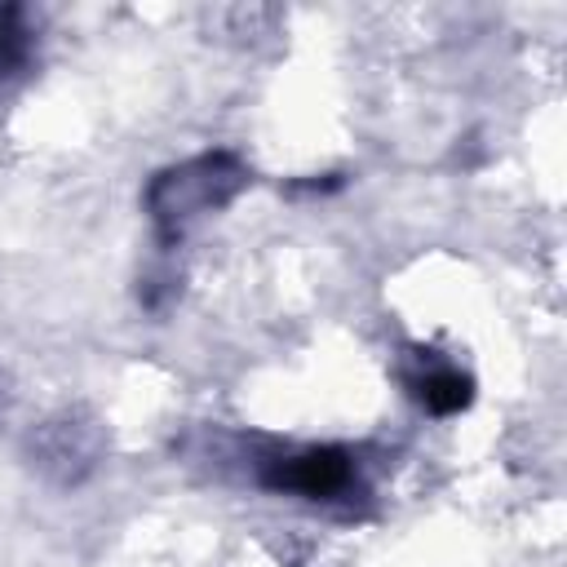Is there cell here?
Wrapping results in <instances>:
<instances>
[{
	"mask_svg": "<svg viewBox=\"0 0 567 567\" xmlns=\"http://www.w3.org/2000/svg\"><path fill=\"white\" fill-rule=\"evenodd\" d=\"M239 182H244V173H239L235 159H226V155H204V159H190V164L173 168L168 177H159V186H155V195H151V208H155V217H159L164 226L182 230V226L199 221L204 213L221 208V204L239 190Z\"/></svg>",
	"mask_w": 567,
	"mask_h": 567,
	"instance_id": "cell-1",
	"label": "cell"
},
{
	"mask_svg": "<svg viewBox=\"0 0 567 567\" xmlns=\"http://www.w3.org/2000/svg\"><path fill=\"white\" fill-rule=\"evenodd\" d=\"M270 483L301 496H337L341 487H350V461L341 452H301L279 461L270 470Z\"/></svg>",
	"mask_w": 567,
	"mask_h": 567,
	"instance_id": "cell-2",
	"label": "cell"
},
{
	"mask_svg": "<svg viewBox=\"0 0 567 567\" xmlns=\"http://www.w3.org/2000/svg\"><path fill=\"white\" fill-rule=\"evenodd\" d=\"M465 377L461 372H430L425 377V385H421V394H425V403L434 408V412H452V408H461L465 403Z\"/></svg>",
	"mask_w": 567,
	"mask_h": 567,
	"instance_id": "cell-3",
	"label": "cell"
},
{
	"mask_svg": "<svg viewBox=\"0 0 567 567\" xmlns=\"http://www.w3.org/2000/svg\"><path fill=\"white\" fill-rule=\"evenodd\" d=\"M13 58H18V31L0 18V71H9V66H13Z\"/></svg>",
	"mask_w": 567,
	"mask_h": 567,
	"instance_id": "cell-4",
	"label": "cell"
}]
</instances>
